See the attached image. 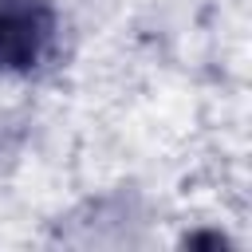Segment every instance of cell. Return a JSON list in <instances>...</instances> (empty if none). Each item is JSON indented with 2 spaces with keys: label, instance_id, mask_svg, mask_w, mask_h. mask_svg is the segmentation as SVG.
I'll list each match as a JSON object with an SVG mask.
<instances>
[{
  "label": "cell",
  "instance_id": "1",
  "mask_svg": "<svg viewBox=\"0 0 252 252\" xmlns=\"http://www.w3.org/2000/svg\"><path fill=\"white\" fill-rule=\"evenodd\" d=\"M55 39L51 0H0V71H32Z\"/></svg>",
  "mask_w": 252,
  "mask_h": 252
}]
</instances>
